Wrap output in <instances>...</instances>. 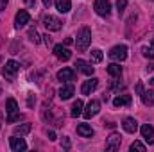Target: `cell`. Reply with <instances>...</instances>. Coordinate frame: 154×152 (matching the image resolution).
Wrapping results in <instances>:
<instances>
[{
  "label": "cell",
  "instance_id": "1",
  "mask_svg": "<svg viewBox=\"0 0 154 152\" xmlns=\"http://www.w3.org/2000/svg\"><path fill=\"white\" fill-rule=\"evenodd\" d=\"M5 111H7V123H13V122H18L22 120L23 116L18 113V104L14 99H7L5 100Z\"/></svg>",
  "mask_w": 154,
  "mask_h": 152
},
{
  "label": "cell",
  "instance_id": "2",
  "mask_svg": "<svg viewBox=\"0 0 154 152\" xmlns=\"http://www.w3.org/2000/svg\"><path fill=\"white\" fill-rule=\"evenodd\" d=\"M90 43H91V31L88 27H82L79 31V34H77V41H75L77 48L79 50H86L90 47Z\"/></svg>",
  "mask_w": 154,
  "mask_h": 152
},
{
  "label": "cell",
  "instance_id": "3",
  "mask_svg": "<svg viewBox=\"0 0 154 152\" xmlns=\"http://www.w3.org/2000/svg\"><path fill=\"white\" fill-rule=\"evenodd\" d=\"M43 25L47 27V31L56 32V31H59V29L63 27V22H61L59 18L52 16V14H45V16H43Z\"/></svg>",
  "mask_w": 154,
  "mask_h": 152
},
{
  "label": "cell",
  "instance_id": "4",
  "mask_svg": "<svg viewBox=\"0 0 154 152\" xmlns=\"http://www.w3.org/2000/svg\"><path fill=\"white\" fill-rule=\"evenodd\" d=\"M109 57H111L113 61H118V63L125 61V59H127V47H125V45H116V47H113V48L109 50Z\"/></svg>",
  "mask_w": 154,
  "mask_h": 152
},
{
  "label": "cell",
  "instance_id": "5",
  "mask_svg": "<svg viewBox=\"0 0 154 152\" xmlns=\"http://www.w3.org/2000/svg\"><path fill=\"white\" fill-rule=\"evenodd\" d=\"M93 9H95V13H97L99 16H108V14L111 13V4H109L108 0H95Z\"/></svg>",
  "mask_w": 154,
  "mask_h": 152
},
{
  "label": "cell",
  "instance_id": "6",
  "mask_svg": "<svg viewBox=\"0 0 154 152\" xmlns=\"http://www.w3.org/2000/svg\"><path fill=\"white\" fill-rule=\"evenodd\" d=\"M29 22H31V14H29L25 9H20V11L16 13V16H14V27H16V29H22V27H25Z\"/></svg>",
  "mask_w": 154,
  "mask_h": 152
},
{
  "label": "cell",
  "instance_id": "7",
  "mask_svg": "<svg viewBox=\"0 0 154 152\" xmlns=\"http://www.w3.org/2000/svg\"><path fill=\"white\" fill-rule=\"evenodd\" d=\"M120 143H122V136L118 132H111L108 141H106V150L113 152V150H118L120 149Z\"/></svg>",
  "mask_w": 154,
  "mask_h": 152
},
{
  "label": "cell",
  "instance_id": "8",
  "mask_svg": "<svg viewBox=\"0 0 154 152\" xmlns=\"http://www.w3.org/2000/svg\"><path fill=\"white\" fill-rule=\"evenodd\" d=\"M140 132H142V138L149 143V145H154V127L151 123H143L140 127Z\"/></svg>",
  "mask_w": 154,
  "mask_h": 152
},
{
  "label": "cell",
  "instance_id": "9",
  "mask_svg": "<svg viewBox=\"0 0 154 152\" xmlns=\"http://www.w3.org/2000/svg\"><path fill=\"white\" fill-rule=\"evenodd\" d=\"M20 70V65L16 63V61H7L5 63V66H4V70H2V74H4V77H7V79H13V77L16 75V72Z\"/></svg>",
  "mask_w": 154,
  "mask_h": 152
},
{
  "label": "cell",
  "instance_id": "10",
  "mask_svg": "<svg viewBox=\"0 0 154 152\" xmlns=\"http://www.w3.org/2000/svg\"><path fill=\"white\" fill-rule=\"evenodd\" d=\"M99 111H100V102L99 100H90V104L86 106L82 114H84V118H93L95 114H99Z\"/></svg>",
  "mask_w": 154,
  "mask_h": 152
},
{
  "label": "cell",
  "instance_id": "11",
  "mask_svg": "<svg viewBox=\"0 0 154 152\" xmlns=\"http://www.w3.org/2000/svg\"><path fill=\"white\" fill-rule=\"evenodd\" d=\"M9 145H11V150H13V152H20V150H25V149H27L25 140H23L22 136L18 138L16 134H14L13 138H9Z\"/></svg>",
  "mask_w": 154,
  "mask_h": 152
},
{
  "label": "cell",
  "instance_id": "12",
  "mask_svg": "<svg viewBox=\"0 0 154 152\" xmlns=\"http://www.w3.org/2000/svg\"><path fill=\"white\" fill-rule=\"evenodd\" d=\"M54 54H56V57L61 59V61H68V59L72 57V52H70L66 47H63V45H54Z\"/></svg>",
  "mask_w": 154,
  "mask_h": 152
},
{
  "label": "cell",
  "instance_id": "13",
  "mask_svg": "<svg viewBox=\"0 0 154 152\" xmlns=\"http://www.w3.org/2000/svg\"><path fill=\"white\" fill-rule=\"evenodd\" d=\"M97 86H99V79H90V81H84L82 82V88H81V93L82 95H90L91 91H95L97 90Z\"/></svg>",
  "mask_w": 154,
  "mask_h": 152
},
{
  "label": "cell",
  "instance_id": "14",
  "mask_svg": "<svg viewBox=\"0 0 154 152\" xmlns=\"http://www.w3.org/2000/svg\"><path fill=\"white\" fill-rule=\"evenodd\" d=\"M122 127H124V131H125V132H131V134H134V132L138 131V122H136L134 118L127 116V118H124V123H122Z\"/></svg>",
  "mask_w": 154,
  "mask_h": 152
},
{
  "label": "cell",
  "instance_id": "15",
  "mask_svg": "<svg viewBox=\"0 0 154 152\" xmlns=\"http://www.w3.org/2000/svg\"><path fill=\"white\" fill-rule=\"evenodd\" d=\"M75 66L84 74V75H93V72H95V68L90 65V63H86V61H82V59H77V63H75Z\"/></svg>",
  "mask_w": 154,
  "mask_h": 152
},
{
  "label": "cell",
  "instance_id": "16",
  "mask_svg": "<svg viewBox=\"0 0 154 152\" xmlns=\"http://www.w3.org/2000/svg\"><path fill=\"white\" fill-rule=\"evenodd\" d=\"M77 134L82 136V138H91L95 132H93V129H91L88 123H79V125H77Z\"/></svg>",
  "mask_w": 154,
  "mask_h": 152
},
{
  "label": "cell",
  "instance_id": "17",
  "mask_svg": "<svg viewBox=\"0 0 154 152\" xmlns=\"http://www.w3.org/2000/svg\"><path fill=\"white\" fill-rule=\"evenodd\" d=\"M74 86L72 84H65L61 90H59V99L61 100H68V99H72V95H74Z\"/></svg>",
  "mask_w": 154,
  "mask_h": 152
},
{
  "label": "cell",
  "instance_id": "18",
  "mask_svg": "<svg viewBox=\"0 0 154 152\" xmlns=\"http://www.w3.org/2000/svg\"><path fill=\"white\" fill-rule=\"evenodd\" d=\"M57 79L59 81H74L75 79V72L72 68H63L57 72Z\"/></svg>",
  "mask_w": 154,
  "mask_h": 152
},
{
  "label": "cell",
  "instance_id": "19",
  "mask_svg": "<svg viewBox=\"0 0 154 152\" xmlns=\"http://www.w3.org/2000/svg\"><path fill=\"white\" fill-rule=\"evenodd\" d=\"M113 106L122 108V106H131V95H118L113 99Z\"/></svg>",
  "mask_w": 154,
  "mask_h": 152
},
{
  "label": "cell",
  "instance_id": "20",
  "mask_svg": "<svg viewBox=\"0 0 154 152\" xmlns=\"http://www.w3.org/2000/svg\"><path fill=\"white\" fill-rule=\"evenodd\" d=\"M54 2H56V9H57L59 13H68V11L72 9L70 0H54Z\"/></svg>",
  "mask_w": 154,
  "mask_h": 152
},
{
  "label": "cell",
  "instance_id": "21",
  "mask_svg": "<svg viewBox=\"0 0 154 152\" xmlns=\"http://www.w3.org/2000/svg\"><path fill=\"white\" fill-rule=\"evenodd\" d=\"M142 102L145 106H152L154 104V90H145L142 91Z\"/></svg>",
  "mask_w": 154,
  "mask_h": 152
},
{
  "label": "cell",
  "instance_id": "22",
  "mask_svg": "<svg viewBox=\"0 0 154 152\" xmlns=\"http://www.w3.org/2000/svg\"><path fill=\"white\" fill-rule=\"evenodd\" d=\"M82 108H84L82 100H75V102H74V106H72V111H70V116H72V118H77L79 114H82Z\"/></svg>",
  "mask_w": 154,
  "mask_h": 152
},
{
  "label": "cell",
  "instance_id": "23",
  "mask_svg": "<svg viewBox=\"0 0 154 152\" xmlns=\"http://www.w3.org/2000/svg\"><path fill=\"white\" fill-rule=\"evenodd\" d=\"M108 74L111 77H120L122 75V66L118 65V63H111V65H108Z\"/></svg>",
  "mask_w": 154,
  "mask_h": 152
},
{
  "label": "cell",
  "instance_id": "24",
  "mask_svg": "<svg viewBox=\"0 0 154 152\" xmlns=\"http://www.w3.org/2000/svg\"><path fill=\"white\" fill-rule=\"evenodd\" d=\"M31 129H32V125H31V123H22V125L14 127V134H16V136H23V134L31 132Z\"/></svg>",
  "mask_w": 154,
  "mask_h": 152
},
{
  "label": "cell",
  "instance_id": "25",
  "mask_svg": "<svg viewBox=\"0 0 154 152\" xmlns=\"http://www.w3.org/2000/svg\"><path fill=\"white\" fill-rule=\"evenodd\" d=\"M90 54H91V61H93V63H100V61H102V57H104L100 48H91V52H90Z\"/></svg>",
  "mask_w": 154,
  "mask_h": 152
},
{
  "label": "cell",
  "instance_id": "26",
  "mask_svg": "<svg viewBox=\"0 0 154 152\" xmlns=\"http://www.w3.org/2000/svg\"><path fill=\"white\" fill-rule=\"evenodd\" d=\"M29 39H31L34 45H38L39 41H41V38H39V34H38V31H36L34 27H31V29H29Z\"/></svg>",
  "mask_w": 154,
  "mask_h": 152
},
{
  "label": "cell",
  "instance_id": "27",
  "mask_svg": "<svg viewBox=\"0 0 154 152\" xmlns=\"http://www.w3.org/2000/svg\"><path fill=\"white\" fill-rule=\"evenodd\" d=\"M131 150L145 152V145H143V143H142V141H138V140H136V141H133V143H131Z\"/></svg>",
  "mask_w": 154,
  "mask_h": 152
},
{
  "label": "cell",
  "instance_id": "28",
  "mask_svg": "<svg viewBox=\"0 0 154 152\" xmlns=\"http://www.w3.org/2000/svg\"><path fill=\"white\" fill-rule=\"evenodd\" d=\"M125 7H127V0H116V11H118V14H124Z\"/></svg>",
  "mask_w": 154,
  "mask_h": 152
},
{
  "label": "cell",
  "instance_id": "29",
  "mask_svg": "<svg viewBox=\"0 0 154 152\" xmlns=\"http://www.w3.org/2000/svg\"><path fill=\"white\" fill-rule=\"evenodd\" d=\"M142 54H143L145 57H149V59H154V50L149 48V47H142Z\"/></svg>",
  "mask_w": 154,
  "mask_h": 152
},
{
  "label": "cell",
  "instance_id": "30",
  "mask_svg": "<svg viewBox=\"0 0 154 152\" xmlns=\"http://www.w3.org/2000/svg\"><path fill=\"white\" fill-rule=\"evenodd\" d=\"M61 147H65V149L68 150V149H70V140H68V138H63V140H61Z\"/></svg>",
  "mask_w": 154,
  "mask_h": 152
},
{
  "label": "cell",
  "instance_id": "31",
  "mask_svg": "<svg viewBox=\"0 0 154 152\" xmlns=\"http://www.w3.org/2000/svg\"><path fill=\"white\" fill-rule=\"evenodd\" d=\"M34 102H36V99H32V95L29 93V97H27V104H29V108H32V106H34Z\"/></svg>",
  "mask_w": 154,
  "mask_h": 152
},
{
  "label": "cell",
  "instance_id": "32",
  "mask_svg": "<svg viewBox=\"0 0 154 152\" xmlns=\"http://www.w3.org/2000/svg\"><path fill=\"white\" fill-rule=\"evenodd\" d=\"M48 140H50V141L56 140V132H54V131H48Z\"/></svg>",
  "mask_w": 154,
  "mask_h": 152
},
{
  "label": "cell",
  "instance_id": "33",
  "mask_svg": "<svg viewBox=\"0 0 154 152\" xmlns=\"http://www.w3.org/2000/svg\"><path fill=\"white\" fill-rule=\"evenodd\" d=\"M7 2H9V0H0V11H4V9H5Z\"/></svg>",
  "mask_w": 154,
  "mask_h": 152
},
{
  "label": "cell",
  "instance_id": "34",
  "mask_svg": "<svg viewBox=\"0 0 154 152\" xmlns=\"http://www.w3.org/2000/svg\"><path fill=\"white\" fill-rule=\"evenodd\" d=\"M41 2H43L45 7H50V5H52V0H41Z\"/></svg>",
  "mask_w": 154,
  "mask_h": 152
},
{
  "label": "cell",
  "instance_id": "35",
  "mask_svg": "<svg viewBox=\"0 0 154 152\" xmlns=\"http://www.w3.org/2000/svg\"><path fill=\"white\" fill-rule=\"evenodd\" d=\"M43 38H45V43H47V45H50V43H52V39L48 38V34H47V36H43Z\"/></svg>",
  "mask_w": 154,
  "mask_h": 152
},
{
  "label": "cell",
  "instance_id": "36",
  "mask_svg": "<svg viewBox=\"0 0 154 152\" xmlns=\"http://www.w3.org/2000/svg\"><path fill=\"white\" fill-rule=\"evenodd\" d=\"M65 45H72V38H66V39H65Z\"/></svg>",
  "mask_w": 154,
  "mask_h": 152
},
{
  "label": "cell",
  "instance_id": "37",
  "mask_svg": "<svg viewBox=\"0 0 154 152\" xmlns=\"http://www.w3.org/2000/svg\"><path fill=\"white\" fill-rule=\"evenodd\" d=\"M151 45H152V48H154V36H152V39H151Z\"/></svg>",
  "mask_w": 154,
  "mask_h": 152
},
{
  "label": "cell",
  "instance_id": "38",
  "mask_svg": "<svg viewBox=\"0 0 154 152\" xmlns=\"http://www.w3.org/2000/svg\"><path fill=\"white\" fill-rule=\"evenodd\" d=\"M0 127H2V114H0Z\"/></svg>",
  "mask_w": 154,
  "mask_h": 152
},
{
  "label": "cell",
  "instance_id": "39",
  "mask_svg": "<svg viewBox=\"0 0 154 152\" xmlns=\"http://www.w3.org/2000/svg\"><path fill=\"white\" fill-rule=\"evenodd\" d=\"M0 95H2V86H0Z\"/></svg>",
  "mask_w": 154,
  "mask_h": 152
},
{
  "label": "cell",
  "instance_id": "40",
  "mask_svg": "<svg viewBox=\"0 0 154 152\" xmlns=\"http://www.w3.org/2000/svg\"><path fill=\"white\" fill-rule=\"evenodd\" d=\"M152 84H154V79H152Z\"/></svg>",
  "mask_w": 154,
  "mask_h": 152
}]
</instances>
